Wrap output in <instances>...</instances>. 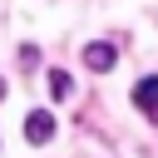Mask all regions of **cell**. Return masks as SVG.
I'll use <instances>...</instances> for the list:
<instances>
[{
    "mask_svg": "<svg viewBox=\"0 0 158 158\" xmlns=\"http://www.w3.org/2000/svg\"><path fill=\"white\" fill-rule=\"evenodd\" d=\"M49 94H54V99H69V94H74V79H69L64 69H49Z\"/></svg>",
    "mask_w": 158,
    "mask_h": 158,
    "instance_id": "4",
    "label": "cell"
},
{
    "mask_svg": "<svg viewBox=\"0 0 158 158\" xmlns=\"http://www.w3.org/2000/svg\"><path fill=\"white\" fill-rule=\"evenodd\" d=\"M133 104L148 114V123H158V74H143L133 84Z\"/></svg>",
    "mask_w": 158,
    "mask_h": 158,
    "instance_id": "1",
    "label": "cell"
},
{
    "mask_svg": "<svg viewBox=\"0 0 158 158\" xmlns=\"http://www.w3.org/2000/svg\"><path fill=\"white\" fill-rule=\"evenodd\" d=\"M25 138H30V143H49V138H54V114H44V109L25 114Z\"/></svg>",
    "mask_w": 158,
    "mask_h": 158,
    "instance_id": "2",
    "label": "cell"
},
{
    "mask_svg": "<svg viewBox=\"0 0 158 158\" xmlns=\"http://www.w3.org/2000/svg\"><path fill=\"white\" fill-rule=\"evenodd\" d=\"M20 64H25V69H35V64H40V49H35V44H25V49H20Z\"/></svg>",
    "mask_w": 158,
    "mask_h": 158,
    "instance_id": "5",
    "label": "cell"
},
{
    "mask_svg": "<svg viewBox=\"0 0 158 158\" xmlns=\"http://www.w3.org/2000/svg\"><path fill=\"white\" fill-rule=\"evenodd\" d=\"M0 99H5V79H0Z\"/></svg>",
    "mask_w": 158,
    "mask_h": 158,
    "instance_id": "6",
    "label": "cell"
},
{
    "mask_svg": "<svg viewBox=\"0 0 158 158\" xmlns=\"http://www.w3.org/2000/svg\"><path fill=\"white\" fill-rule=\"evenodd\" d=\"M84 64H89L94 74H104V69H114V64H118V49H114V44H104V40H99V44H84Z\"/></svg>",
    "mask_w": 158,
    "mask_h": 158,
    "instance_id": "3",
    "label": "cell"
}]
</instances>
